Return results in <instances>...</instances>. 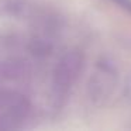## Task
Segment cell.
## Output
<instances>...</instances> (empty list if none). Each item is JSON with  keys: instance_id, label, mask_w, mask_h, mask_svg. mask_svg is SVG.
Wrapping results in <instances>:
<instances>
[{"instance_id": "obj_1", "label": "cell", "mask_w": 131, "mask_h": 131, "mask_svg": "<svg viewBox=\"0 0 131 131\" xmlns=\"http://www.w3.org/2000/svg\"><path fill=\"white\" fill-rule=\"evenodd\" d=\"M80 68H82V58L78 54L72 52L61 59L54 75V89L57 96L62 97L68 93L79 75Z\"/></svg>"}]
</instances>
